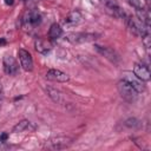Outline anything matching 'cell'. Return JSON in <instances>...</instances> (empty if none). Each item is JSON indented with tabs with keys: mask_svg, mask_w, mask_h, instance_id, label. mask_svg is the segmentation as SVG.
<instances>
[{
	"mask_svg": "<svg viewBox=\"0 0 151 151\" xmlns=\"http://www.w3.org/2000/svg\"><path fill=\"white\" fill-rule=\"evenodd\" d=\"M117 87H118V91H119L122 98H124L126 101H129V103H133V101L137 100L139 93H138V92H137V91H136V90H134V88H133V87H132L125 79L119 80Z\"/></svg>",
	"mask_w": 151,
	"mask_h": 151,
	"instance_id": "6da1fadb",
	"label": "cell"
},
{
	"mask_svg": "<svg viewBox=\"0 0 151 151\" xmlns=\"http://www.w3.org/2000/svg\"><path fill=\"white\" fill-rule=\"evenodd\" d=\"M129 28L134 35L140 38H143L145 34H149V25L144 24L142 20H139L136 17L129 19Z\"/></svg>",
	"mask_w": 151,
	"mask_h": 151,
	"instance_id": "7a4b0ae2",
	"label": "cell"
},
{
	"mask_svg": "<svg viewBox=\"0 0 151 151\" xmlns=\"http://www.w3.org/2000/svg\"><path fill=\"white\" fill-rule=\"evenodd\" d=\"M97 35L92 33H84V32H76V33H68L65 35V38L73 44H80V42H88L93 41Z\"/></svg>",
	"mask_w": 151,
	"mask_h": 151,
	"instance_id": "3957f363",
	"label": "cell"
},
{
	"mask_svg": "<svg viewBox=\"0 0 151 151\" xmlns=\"http://www.w3.org/2000/svg\"><path fill=\"white\" fill-rule=\"evenodd\" d=\"M2 66H4V71L6 74L8 76H15L19 71V65L17 63V60L9 55V54H6L2 59Z\"/></svg>",
	"mask_w": 151,
	"mask_h": 151,
	"instance_id": "277c9868",
	"label": "cell"
},
{
	"mask_svg": "<svg viewBox=\"0 0 151 151\" xmlns=\"http://www.w3.org/2000/svg\"><path fill=\"white\" fill-rule=\"evenodd\" d=\"M18 57L20 60V65L25 71H32L33 70V59H32V55L28 51L22 50V48L19 50Z\"/></svg>",
	"mask_w": 151,
	"mask_h": 151,
	"instance_id": "5b68a950",
	"label": "cell"
},
{
	"mask_svg": "<svg viewBox=\"0 0 151 151\" xmlns=\"http://www.w3.org/2000/svg\"><path fill=\"white\" fill-rule=\"evenodd\" d=\"M94 48H96V51L99 54H101L103 57H105L111 63H113V64H118L119 63V55L112 48H110V47H103V46H99V45H96Z\"/></svg>",
	"mask_w": 151,
	"mask_h": 151,
	"instance_id": "8992f818",
	"label": "cell"
},
{
	"mask_svg": "<svg viewBox=\"0 0 151 151\" xmlns=\"http://www.w3.org/2000/svg\"><path fill=\"white\" fill-rule=\"evenodd\" d=\"M133 74L142 81H149L151 79V72L144 64H136L133 67Z\"/></svg>",
	"mask_w": 151,
	"mask_h": 151,
	"instance_id": "52a82bcc",
	"label": "cell"
},
{
	"mask_svg": "<svg viewBox=\"0 0 151 151\" xmlns=\"http://www.w3.org/2000/svg\"><path fill=\"white\" fill-rule=\"evenodd\" d=\"M46 79L52 80V81H57V83H66L70 80V77H68V74H66L65 72H63L60 70L52 68V70L47 71Z\"/></svg>",
	"mask_w": 151,
	"mask_h": 151,
	"instance_id": "ba28073f",
	"label": "cell"
},
{
	"mask_svg": "<svg viewBox=\"0 0 151 151\" xmlns=\"http://www.w3.org/2000/svg\"><path fill=\"white\" fill-rule=\"evenodd\" d=\"M81 19H83V15L79 11H72L65 17L64 25L67 27H73V26H77L78 24H80Z\"/></svg>",
	"mask_w": 151,
	"mask_h": 151,
	"instance_id": "9c48e42d",
	"label": "cell"
},
{
	"mask_svg": "<svg viewBox=\"0 0 151 151\" xmlns=\"http://www.w3.org/2000/svg\"><path fill=\"white\" fill-rule=\"evenodd\" d=\"M34 48L37 52L41 53V54H46L52 50V44L50 40L47 39H42V38H38L34 41Z\"/></svg>",
	"mask_w": 151,
	"mask_h": 151,
	"instance_id": "30bf717a",
	"label": "cell"
},
{
	"mask_svg": "<svg viewBox=\"0 0 151 151\" xmlns=\"http://www.w3.org/2000/svg\"><path fill=\"white\" fill-rule=\"evenodd\" d=\"M124 79H125L138 93H142V92L145 91V86H144L143 81H142L140 79H138L134 74H129V73H126L125 77H124Z\"/></svg>",
	"mask_w": 151,
	"mask_h": 151,
	"instance_id": "8fae6325",
	"label": "cell"
},
{
	"mask_svg": "<svg viewBox=\"0 0 151 151\" xmlns=\"http://www.w3.org/2000/svg\"><path fill=\"white\" fill-rule=\"evenodd\" d=\"M40 22H41V15H40V13L38 11L33 9V11H31V12L27 13V17L25 19V24L27 26L34 27V26L39 25Z\"/></svg>",
	"mask_w": 151,
	"mask_h": 151,
	"instance_id": "7c38bea8",
	"label": "cell"
},
{
	"mask_svg": "<svg viewBox=\"0 0 151 151\" xmlns=\"http://www.w3.org/2000/svg\"><path fill=\"white\" fill-rule=\"evenodd\" d=\"M63 34V28L60 27L59 24H52L51 27H50V31H48V37L51 39H58L60 38Z\"/></svg>",
	"mask_w": 151,
	"mask_h": 151,
	"instance_id": "4fadbf2b",
	"label": "cell"
},
{
	"mask_svg": "<svg viewBox=\"0 0 151 151\" xmlns=\"http://www.w3.org/2000/svg\"><path fill=\"white\" fill-rule=\"evenodd\" d=\"M47 94H48V97H50L54 103H57V104H63V103H64L63 94H61L59 91H57V90H54V88H51V87H47Z\"/></svg>",
	"mask_w": 151,
	"mask_h": 151,
	"instance_id": "5bb4252c",
	"label": "cell"
},
{
	"mask_svg": "<svg viewBox=\"0 0 151 151\" xmlns=\"http://www.w3.org/2000/svg\"><path fill=\"white\" fill-rule=\"evenodd\" d=\"M29 125H31V123H29L28 120H21V122H19V123L13 127V132L18 133V132H22V131H25V130H28V129H29Z\"/></svg>",
	"mask_w": 151,
	"mask_h": 151,
	"instance_id": "9a60e30c",
	"label": "cell"
},
{
	"mask_svg": "<svg viewBox=\"0 0 151 151\" xmlns=\"http://www.w3.org/2000/svg\"><path fill=\"white\" fill-rule=\"evenodd\" d=\"M66 138H57V139H53L51 143H52V147L53 149H60V145L59 144H61V146L63 147H65V146H67V143H66Z\"/></svg>",
	"mask_w": 151,
	"mask_h": 151,
	"instance_id": "2e32d148",
	"label": "cell"
},
{
	"mask_svg": "<svg viewBox=\"0 0 151 151\" xmlns=\"http://www.w3.org/2000/svg\"><path fill=\"white\" fill-rule=\"evenodd\" d=\"M130 4L138 11L144 9L146 6V0H130Z\"/></svg>",
	"mask_w": 151,
	"mask_h": 151,
	"instance_id": "e0dca14e",
	"label": "cell"
},
{
	"mask_svg": "<svg viewBox=\"0 0 151 151\" xmlns=\"http://www.w3.org/2000/svg\"><path fill=\"white\" fill-rule=\"evenodd\" d=\"M125 125H126L127 127H136V126H138V120L134 119V118L127 119V120L125 122Z\"/></svg>",
	"mask_w": 151,
	"mask_h": 151,
	"instance_id": "ac0fdd59",
	"label": "cell"
},
{
	"mask_svg": "<svg viewBox=\"0 0 151 151\" xmlns=\"http://www.w3.org/2000/svg\"><path fill=\"white\" fill-rule=\"evenodd\" d=\"M6 139H7V133H2V134L0 136V140H1V142H5Z\"/></svg>",
	"mask_w": 151,
	"mask_h": 151,
	"instance_id": "d6986e66",
	"label": "cell"
},
{
	"mask_svg": "<svg viewBox=\"0 0 151 151\" xmlns=\"http://www.w3.org/2000/svg\"><path fill=\"white\" fill-rule=\"evenodd\" d=\"M4 1H5V4L8 5V6H11V5L14 4V0H4Z\"/></svg>",
	"mask_w": 151,
	"mask_h": 151,
	"instance_id": "ffe728a7",
	"label": "cell"
},
{
	"mask_svg": "<svg viewBox=\"0 0 151 151\" xmlns=\"http://www.w3.org/2000/svg\"><path fill=\"white\" fill-rule=\"evenodd\" d=\"M1 100H2V88H1V85H0V105H1Z\"/></svg>",
	"mask_w": 151,
	"mask_h": 151,
	"instance_id": "44dd1931",
	"label": "cell"
},
{
	"mask_svg": "<svg viewBox=\"0 0 151 151\" xmlns=\"http://www.w3.org/2000/svg\"><path fill=\"white\" fill-rule=\"evenodd\" d=\"M2 143H4V142H1V140H0V147H1V145H2Z\"/></svg>",
	"mask_w": 151,
	"mask_h": 151,
	"instance_id": "7402d4cb",
	"label": "cell"
},
{
	"mask_svg": "<svg viewBox=\"0 0 151 151\" xmlns=\"http://www.w3.org/2000/svg\"><path fill=\"white\" fill-rule=\"evenodd\" d=\"M0 45H1V41H0Z\"/></svg>",
	"mask_w": 151,
	"mask_h": 151,
	"instance_id": "603a6c76",
	"label": "cell"
}]
</instances>
